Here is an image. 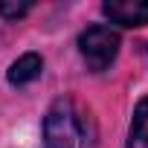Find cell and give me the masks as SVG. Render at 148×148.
<instances>
[{
  "instance_id": "1",
  "label": "cell",
  "mask_w": 148,
  "mask_h": 148,
  "mask_svg": "<svg viewBox=\"0 0 148 148\" xmlns=\"http://www.w3.org/2000/svg\"><path fill=\"white\" fill-rule=\"evenodd\" d=\"M47 148H96V122L76 99H58L44 116Z\"/></svg>"
},
{
  "instance_id": "2",
  "label": "cell",
  "mask_w": 148,
  "mask_h": 148,
  "mask_svg": "<svg viewBox=\"0 0 148 148\" xmlns=\"http://www.w3.org/2000/svg\"><path fill=\"white\" fill-rule=\"evenodd\" d=\"M79 52L93 73H102L113 64L119 52V35L110 26H87L79 35Z\"/></svg>"
},
{
  "instance_id": "3",
  "label": "cell",
  "mask_w": 148,
  "mask_h": 148,
  "mask_svg": "<svg viewBox=\"0 0 148 148\" xmlns=\"http://www.w3.org/2000/svg\"><path fill=\"white\" fill-rule=\"evenodd\" d=\"M105 18L119 26H145L148 23V0H108L102 6Z\"/></svg>"
},
{
  "instance_id": "4",
  "label": "cell",
  "mask_w": 148,
  "mask_h": 148,
  "mask_svg": "<svg viewBox=\"0 0 148 148\" xmlns=\"http://www.w3.org/2000/svg\"><path fill=\"white\" fill-rule=\"evenodd\" d=\"M41 67H44L41 55L26 52V55H21V58L9 67V82H12V84H26V82H32V79L41 76Z\"/></svg>"
},
{
  "instance_id": "5",
  "label": "cell",
  "mask_w": 148,
  "mask_h": 148,
  "mask_svg": "<svg viewBox=\"0 0 148 148\" xmlns=\"http://www.w3.org/2000/svg\"><path fill=\"white\" fill-rule=\"evenodd\" d=\"M128 148H148V99H142L136 105V110H134Z\"/></svg>"
},
{
  "instance_id": "6",
  "label": "cell",
  "mask_w": 148,
  "mask_h": 148,
  "mask_svg": "<svg viewBox=\"0 0 148 148\" xmlns=\"http://www.w3.org/2000/svg\"><path fill=\"white\" fill-rule=\"evenodd\" d=\"M32 9V3H0V15H3V18H23L26 12Z\"/></svg>"
}]
</instances>
